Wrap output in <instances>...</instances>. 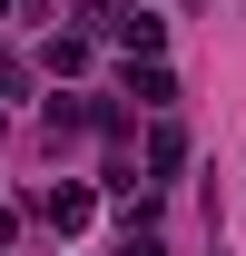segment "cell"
<instances>
[{"instance_id":"cell-1","label":"cell","mask_w":246,"mask_h":256,"mask_svg":"<svg viewBox=\"0 0 246 256\" xmlns=\"http://www.w3.org/2000/svg\"><path fill=\"white\" fill-rule=\"evenodd\" d=\"M50 226H89V188H50Z\"/></svg>"},{"instance_id":"cell-2","label":"cell","mask_w":246,"mask_h":256,"mask_svg":"<svg viewBox=\"0 0 246 256\" xmlns=\"http://www.w3.org/2000/svg\"><path fill=\"white\" fill-rule=\"evenodd\" d=\"M128 256H168V246H158V236H128Z\"/></svg>"}]
</instances>
